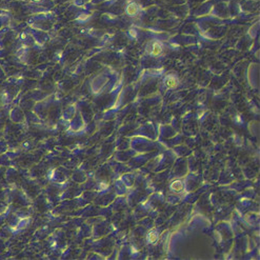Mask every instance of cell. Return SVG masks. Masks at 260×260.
I'll list each match as a JSON object with an SVG mask.
<instances>
[{
    "label": "cell",
    "mask_w": 260,
    "mask_h": 260,
    "mask_svg": "<svg viewBox=\"0 0 260 260\" xmlns=\"http://www.w3.org/2000/svg\"><path fill=\"white\" fill-rule=\"evenodd\" d=\"M138 12V7L136 3H134V2H131V3H129L128 5L125 7V13L128 14L129 16H134L136 15V13Z\"/></svg>",
    "instance_id": "6da1fadb"
},
{
    "label": "cell",
    "mask_w": 260,
    "mask_h": 260,
    "mask_svg": "<svg viewBox=\"0 0 260 260\" xmlns=\"http://www.w3.org/2000/svg\"><path fill=\"white\" fill-rule=\"evenodd\" d=\"M162 52V45L159 42H156L153 44V48H152V55L153 56H158L160 55Z\"/></svg>",
    "instance_id": "7a4b0ae2"
},
{
    "label": "cell",
    "mask_w": 260,
    "mask_h": 260,
    "mask_svg": "<svg viewBox=\"0 0 260 260\" xmlns=\"http://www.w3.org/2000/svg\"><path fill=\"white\" fill-rule=\"evenodd\" d=\"M166 83L169 88H176V86H177V83H178V80L176 79L174 76H169V77H166Z\"/></svg>",
    "instance_id": "3957f363"
},
{
    "label": "cell",
    "mask_w": 260,
    "mask_h": 260,
    "mask_svg": "<svg viewBox=\"0 0 260 260\" xmlns=\"http://www.w3.org/2000/svg\"><path fill=\"white\" fill-rule=\"evenodd\" d=\"M171 188H172V189H174V191H176V192H180V191H182L183 185H182V182H181V181H174V182L172 183V185H171Z\"/></svg>",
    "instance_id": "277c9868"
},
{
    "label": "cell",
    "mask_w": 260,
    "mask_h": 260,
    "mask_svg": "<svg viewBox=\"0 0 260 260\" xmlns=\"http://www.w3.org/2000/svg\"><path fill=\"white\" fill-rule=\"evenodd\" d=\"M157 239H158V235L155 232H151L148 234V241L150 242H156Z\"/></svg>",
    "instance_id": "5b68a950"
},
{
    "label": "cell",
    "mask_w": 260,
    "mask_h": 260,
    "mask_svg": "<svg viewBox=\"0 0 260 260\" xmlns=\"http://www.w3.org/2000/svg\"><path fill=\"white\" fill-rule=\"evenodd\" d=\"M33 1H35V2H39L40 0H33Z\"/></svg>",
    "instance_id": "8992f818"
}]
</instances>
